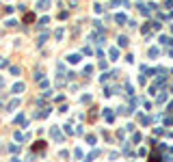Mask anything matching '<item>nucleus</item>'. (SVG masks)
<instances>
[{
  "mask_svg": "<svg viewBox=\"0 0 173 162\" xmlns=\"http://www.w3.org/2000/svg\"><path fill=\"white\" fill-rule=\"evenodd\" d=\"M43 149H46V143L43 141H37L35 145H32V151H43Z\"/></svg>",
  "mask_w": 173,
  "mask_h": 162,
  "instance_id": "obj_1",
  "label": "nucleus"
},
{
  "mask_svg": "<svg viewBox=\"0 0 173 162\" xmlns=\"http://www.w3.org/2000/svg\"><path fill=\"white\" fill-rule=\"evenodd\" d=\"M48 7H50V0H41V2L37 4V9H41V11H46Z\"/></svg>",
  "mask_w": 173,
  "mask_h": 162,
  "instance_id": "obj_2",
  "label": "nucleus"
},
{
  "mask_svg": "<svg viewBox=\"0 0 173 162\" xmlns=\"http://www.w3.org/2000/svg\"><path fill=\"white\" fill-rule=\"evenodd\" d=\"M50 134H52V138H54V141H61V138H63V136H61V132L56 130V127H52V132H50Z\"/></svg>",
  "mask_w": 173,
  "mask_h": 162,
  "instance_id": "obj_3",
  "label": "nucleus"
},
{
  "mask_svg": "<svg viewBox=\"0 0 173 162\" xmlns=\"http://www.w3.org/2000/svg\"><path fill=\"white\" fill-rule=\"evenodd\" d=\"M32 20H35V15H32V13H26V15H24V20H22V22H24V24H30Z\"/></svg>",
  "mask_w": 173,
  "mask_h": 162,
  "instance_id": "obj_4",
  "label": "nucleus"
},
{
  "mask_svg": "<svg viewBox=\"0 0 173 162\" xmlns=\"http://www.w3.org/2000/svg\"><path fill=\"white\" fill-rule=\"evenodd\" d=\"M24 91V82H18V85L13 87V93H22Z\"/></svg>",
  "mask_w": 173,
  "mask_h": 162,
  "instance_id": "obj_5",
  "label": "nucleus"
},
{
  "mask_svg": "<svg viewBox=\"0 0 173 162\" xmlns=\"http://www.w3.org/2000/svg\"><path fill=\"white\" fill-rule=\"evenodd\" d=\"M15 123H20V125H26V117H24V115H20L18 119H15Z\"/></svg>",
  "mask_w": 173,
  "mask_h": 162,
  "instance_id": "obj_6",
  "label": "nucleus"
},
{
  "mask_svg": "<svg viewBox=\"0 0 173 162\" xmlns=\"http://www.w3.org/2000/svg\"><path fill=\"white\" fill-rule=\"evenodd\" d=\"M18 106H20V99H13V102H11V104H9V110H13V108H18Z\"/></svg>",
  "mask_w": 173,
  "mask_h": 162,
  "instance_id": "obj_7",
  "label": "nucleus"
},
{
  "mask_svg": "<svg viewBox=\"0 0 173 162\" xmlns=\"http://www.w3.org/2000/svg\"><path fill=\"white\" fill-rule=\"evenodd\" d=\"M78 61H80V56H78V54H71V56H69V63H78Z\"/></svg>",
  "mask_w": 173,
  "mask_h": 162,
  "instance_id": "obj_8",
  "label": "nucleus"
},
{
  "mask_svg": "<svg viewBox=\"0 0 173 162\" xmlns=\"http://www.w3.org/2000/svg\"><path fill=\"white\" fill-rule=\"evenodd\" d=\"M43 43H46V35H41V37H39V41H37V46H43Z\"/></svg>",
  "mask_w": 173,
  "mask_h": 162,
  "instance_id": "obj_9",
  "label": "nucleus"
},
{
  "mask_svg": "<svg viewBox=\"0 0 173 162\" xmlns=\"http://www.w3.org/2000/svg\"><path fill=\"white\" fill-rule=\"evenodd\" d=\"M48 22H50V20H48V18H43V20H41V22H39V28H43V26H46V24H48Z\"/></svg>",
  "mask_w": 173,
  "mask_h": 162,
  "instance_id": "obj_10",
  "label": "nucleus"
}]
</instances>
